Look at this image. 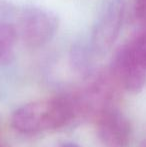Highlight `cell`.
<instances>
[{"label":"cell","mask_w":146,"mask_h":147,"mask_svg":"<svg viewBox=\"0 0 146 147\" xmlns=\"http://www.w3.org/2000/svg\"><path fill=\"white\" fill-rule=\"evenodd\" d=\"M75 102L67 97H55L23 105L14 112L12 126L22 133H39L62 127L74 115Z\"/></svg>","instance_id":"6da1fadb"},{"label":"cell","mask_w":146,"mask_h":147,"mask_svg":"<svg viewBox=\"0 0 146 147\" xmlns=\"http://www.w3.org/2000/svg\"><path fill=\"white\" fill-rule=\"evenodd\" d=\"M18 38L28 47L43 46L56 34L58 18L48 9L29 7L21 12L17 25Z\"/></svg>","instance_id":"7a4b0ae2"},{"label":"cell","mask_w":146,"mask_h":147,"mask_svg":"<svg viewBox=\"0 0 146 147\" xmlns=\"http://www.w3.org/2000/svg\"><path fill=\"white\" fill-rule=\"evenodd\" d=\"M125 13L124 0H105L96 18L91 35L94 52H107L118 38Z\"/></svg>","instance_id":"3957f363"},{"label":"cell","mask_w":146,"mask_h":147,"mask_svg":"<svg viewBox=\"0 0 146 147\" xmlns=\"http://www.w3.org/2000/svg\"><path fill=\"white\" fill-rule=\"evenodd\" d=\"M111 71L115 81L130 92H138L146 82V69L136 59L128 44L119 49L112 60Z\"/></svg>","instance_id":"277c9868"},{"label":"cell","mask_w":146,"mask_h":147,"mask_svg":"<svg viewBox=\"0 0 146 147\" xmlns=\"http://www.w3.org/2000/svg\"><path fill=\"white\" fill-rule=\"evenodd\" d=\"M97 133L105 146L127 147L131 138L130 123L118 109L107 106L98 113Z\"/></svg>","instance_id":"5b68a950"},{"label":"cell","mask_w":146,"mask_h":147,"mask_svg":"<svg viewBox=\"0 0 146 147\" xmlns=\"http://www.w3.org/2000/svg\"><path fill=\"white\" fill-rule=\"evenodd\" d=\"M17 39L16 27L6 22H0V65L9 63L14 57Z\"/></svg>","instance_id":"8992f818"},{"label":"cell","mask_w":146,"mask_h":147,"mask_svg":"<svg viewBox=\"0 0 146 147\" xmlns=\"http://www.w3.org/2000/svg\"><path fill=\"white\" fill-rule=\"evenodd\" d=\"M127 44L129 45L136 59L146 69V26L137 32Z\"/></svg>","instance_id":"52a82bcc"},{"label":"cell","mask_w":146,"mask_h":147,"mask_svg":"<svg viewBox=\"0 0 146 147\" xmlns=\"http://www.w3.org/2000/svg\"><path fill=\"white\" fill-rule=\"evenodd\" d=\"M135 9L138 17L146 21V0H135Z\"/></svg>","instance_id":"ba28073f"},{"label":"cell","mask_w":146,"mask_h":147,"mask_svg":"<svg viewBox=\"0 0 146 147\" xmlns=\"http://www.w3.org/2000/svg\"><path fill=\"white\" fill-rule=\"evenodd\" d=\"M60 147H78V146L76 145V144L72 143V142H65V143H63Z\"/></svg>","instance_id":"9c48e42d"},{"label":"cell","mask_w":146,"mask_h":147,"mask_svg":"<svg viewBox=\"0 0 146 147\" xmlns=\"http://www.w3.org/2000/svg\"><path fill=\"white\" fill-rule=\"evenodd\" d=\"M141 147H146V136H145L144 139H143L142 143H141Z\"/></svg>","instance_id":"30bf717a"},{"label":"cell","mask_w":146,"mask_h":147,"mask_svg":"<svg viewBox=\"0 0 146 147\" xmlns=\"http://www.w3.org/2000/svg\"><path fill=\"white\" fill-rule=\"evenodd\" d=\"M0 147H3V146H2V144H1V143H0Z\"/></svg>","instance_id":"8fae6325"}]
</instances>
